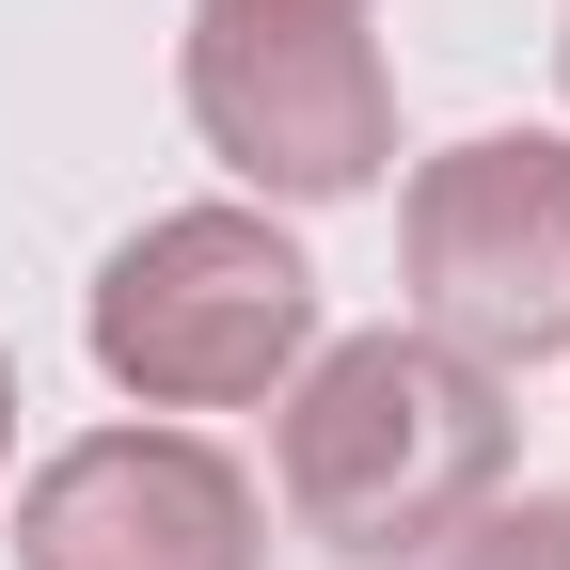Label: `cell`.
Wrapping results in <instances>:
<instances>
[{
	"instance_id": "obj_1",
	"label": "cell",
	"mask_w": 570,
	"mask_h": 570,
	"mask_svg": "<svg viewBox=\"0 0 570 570\" xmlns=\"http://www.w3.org/2000/svg\"><path fill=\"white\" fill-rule=\"evenodd\" d=\"M508 381L444 333H317L269 396V508L348 570H428L491 491H508Z\"/></svg>"
},
{
	"instance_id": "obj_2",
	"label": "cell",
	"mask_w": 570,
	"mask_h": 570,
	"mask_svg": "<svg viewBox=\"0 0 570 570\" xmlns=\"http://www.w3.org/2000/svg\"><path fill=\"white\" fill-rule=\"evenodd\" d=\"M317 317L333 302H317V269L269 206H159L142 238H111L96 302H80V348L142 412H254V396L302 381Z\"/></svg>"
},
{
	"instance_id": "obj_3",
	"label": "cell",
	"mask_w": 570,
	"mask_h": 570,
	"mask_svg": "<svg viewBox=\"0 0 570 570\" xmlns=\"http://www.w3.org/2000/svg\"><path fill=\"white\" fill-rule=\"evenodd\" d=\"M175 96L206 127V159L269 206H348L396 175V63L365 32V0H190Z\"/></svg>"
},
{
	"instance_id": "obj_4",
	"label": "cell",
	"mask_w": 570,
	"mask_h": 570,
	"mask_svg": "<svg viewBox=\"0 0 570 570\" xmlns=\"http://www.w3.org/2000/svg\"><path fill=\"white\" fill-rule=\"evenodd\" d=\"M396 302L460 365L523 381L570 348V127H475L396 190Z\"/></svg>"
},
{
	"instance_id": "obj_5",
	"label": "cell",
	"mask_w": 570,
	"mask_h": 570,
	"mask_svg": "<svg viewBox=\"0 0 570 570\" xmlns=\"http://www.w3.org/2000/svg\"><path fill=\"white\" fill-rule=\"evenodd\" d=\"M17 570H269V491L206 428H80L17 475Z\"/></svg>"
},
{
	"instance_id": "obj_6",
	"label": "cell",
	"mask_w": 570,
	"mask_h": 570,
	"mask_svg": "<svg viewBox=\"0 0 570 570\" xmlns=\"http://www.w3.org/2000/svg\"><path fill=\"white\" fill-rule=\"evenodd\" d=\"M428 570H570V491H491Z\"/></svg>"
},
{
	"instance_id": "obj_7",
	"label": "cell",
	"mask_w": 570,
	"mask_h": 570,
	"mask_svg": "<svg viewBox=\"0 0 570 570\" xmlns=\"http://www.w3.org/2000/svg\"><path fill=\"white\" fill-rule=\"evenodd\" d=\"M0 460H17V348H0Z\"/></svg>"
},
{
	"instance_id": "obj_8",
	"label": "cell",
	"mask_w": 570,
	"mask_h": 570,
	"mask_svg": "<svg viewBox=\"0 0 570 570\" xmlns=\"http://www.w3.org/2000/svg\"><path fill=\"white\" fill-rule=\"evenodd\" d=\"M554 80H570V17H554Z\"/></svg>"
},
{
	"instance_id": "obj_9",
	"label": "cell",
	"mask_w": 570,
	"mask_h": 570,
	"mask_svg": "<svg viewBox=\"0 0 570 570\" xmlns=\"http://www.w3.org/2000/svg\"><path fill=\"white\" fill-rule=\"evenodd\" d=\"M554 365H570V348H554Z\"/></svg>"
}]
</instances>
